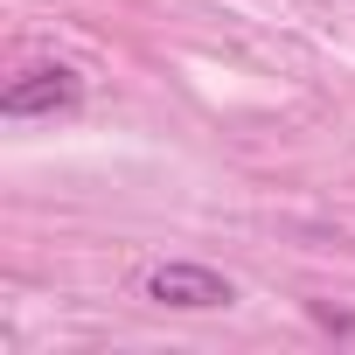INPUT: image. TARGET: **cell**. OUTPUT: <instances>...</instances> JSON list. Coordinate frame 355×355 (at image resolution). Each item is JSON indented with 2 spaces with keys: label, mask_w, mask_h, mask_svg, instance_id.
Returning a JSON list of instances; mask_svg holds the SVG:
<instances>
[{
  "label": "cell",
  "mask_w": 355,
  "mask_h": 355,
  "mask_svg": "<svg viewBox=\"0 0 355 355\" xmlns=\"http://www.w3.org/2000/svg\"><path fill=\"white\" fill-rule=\"evenodd\" d=\"M139 293H146L153 306H174V313H209V306H230V300H237V286H230L216 265H189V258L153 265V272L139 279Z\"/></svg>",
  "instance_id": "1"
},
{
  "label": "cell",
  "mask_w": 355,
  "mask_h": 355,
  "mask_svg": "<svg viewBox=\"0 0 355 355\" xmlns=\"http://www.w3.org/2000/svg\"><path fill=\"white\" fill-rule=\"evenodd\" d=\"M77 105H84V77L70 63H28L0 91V112L8 119H70Z\"/></svg>",
  "instance_id": "2"
}]
</instances>
